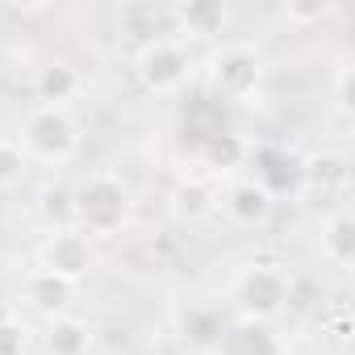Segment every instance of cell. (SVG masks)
I'll return each instance as SVG.
<instances>
[{
    "label": "cell",
    "mask_w": 355,
    "mask_h": 355,
    "mask_svg": "<svg viewBox=\"0 0 355 355\" xmlns=\"http://www.w3.org/2000/svg\"><path fill=\"white\" fill-rule=\"evenodd\" d=\"M347 175H351V171H347V159L334 155V150H322V155L301 159V184H313V189H322V193L343 189Z\"/></svg>",
    "instance_id": "15"
},
{
    "label": "cell",
    "mask_w": 355,
    "mask_h": 355,
    "mask_svg": "<svg viewBox=\"0 0 355 355\" xmlns=\"http://www.w3.org/2000/svg\"><path fill=\"white\" fill-rule=\"evenodd\" d=\"M38 214H42V222H46L51 230H71V226H76V201H71V193L59 189V184L42 189Z\"/></svg>",
    "instance_id": "16"
},
{
    "label": "cell",
    "mask_w": 355,
    "mask_h": 355,
    "mask_svg": "<svg viewBox=\"0 0 355 355\" xmlns=\"http://www.w3.org/2000/svg\"><path fill=\"white\" fill-rule=\"evenodd\" d=\"M334 338H338V343H347V338H351V334H347V313H338V318H334Z\"/></svg>",
    "instance_id": "23"
},
{
    "label": "cell",
    "mask_w": 355,
    "mask_h": 355,
    "mask_svg": "<svg viewBox=\"0 0 355 355\" xmlns=\"http://www.w3.org/2000/svg\"><path fill=\"white\" fill-rule=\"evenodd\" d=\"M30 171V159L17 138H0V189H17Z\"/></svg>",
    "instance_id": "18"
},
{
    "label": "cell",
    "mask_w": 355,
    "mask_h": 355,
    "mask_svg": "<svg viewBox=\"0 0 355 355\" xmlns=\"http://www.w3.org/2000/svg\"><path fill=\"white\" fill-rule=\"evenodd\" d=\"M205 355H288V343H284V334L272 322L234 318L230 326H222L214 334Z\"/></svg>",
    "instance_id": "7"
},
{
    "label": "cell",
    "mask_w": 355,
    "mask_h": 355,
    "mask_svg": "<svg viewBox=\"0 0 355 355\" xmlns=\"http://www.w3.org/2000/svg\"><path fill=\"white\" fill-rule=\"evenodd\" d=\"M80 88H84V76L71 67V63H46V67H38V76H34V92H38V105H55V109H67L76 96H80Z\"/></svg>",
    "instance_id": "12"
},
{
    "label": "cell",
    "mask_w": 355,
    "mask_h": 355,
    "mask_svg": "<svg viewBox=\"0 0 355 355\" xmlns=\"http://www.w3.org/2000/svg\"><path fill=\"white\" fill-rule=\"evenodd\" d=\"M251 163H255V175H251V180L263 184L272 197H280V193H288V189L301 184V155H293V150H284V146H259V150L251 155Z\"/></svg>",
    "instance_id": "9"
},
{
    "label": "cell",
    "mask_w": 355,
    "mask_h": 355,
    "mask_svg": "<svg viewBox=\"0 0 355 355\" xmlns=\"http://www.w3.org/2000/svg\"><path fill=\"white\" fill-rule=\"evenodd\" d=\"M222 209H226V218H230L234 226L255 230V226H263V222L272 218L276 197H272L263 184H255V180H234V184L226 189V197H222Z\"/></svg>",
    "instance_id": "8"
},
{
    "label": "cell",
    "mask_w": 355,
    "mask_h": 355,
    "mask_svg": "<svg viewBox=\"0 0 355 355\" xmlns=\"http://www.w3.org/2000/svg\"><path fill=\"white\" fill-rule=\"evenodd\" d=\"M175 214L189 218V222L214 214V193H209V184H205V180H184L180 189H175Z\"/></svg>",
    "instance_id": "17"
},
{
    "label": "cell",
    "mask_w": 355,
    "mask_h": 355,
    "mask_svg": "<svg viewBox=\"0 0 355 355\" xmlns=\"http://www.w3.org/2000/svg\"><path fill=\"white\" fill-rule=\"evenodd\" d=\"M26 301H30V309H38L46 322L51 318H63L67 309H71V301H76V284H67V280H59V276H51V272H30V280H26Z\"/></svg>",
    "instance_id": "10"
},
{
    "label": "cell",
    "mask_w": 355,
    "mask_h": 355,
    "mask_svg": "<svg viewBox=\"0 0 355 355\" xmlns=\"http://www.w3.org/2000/svg\"><path fill=\"white\" fill-rule=\"evenodd\" d=\"M21 150L26 159L38 163H71L80 155V121L71 117V109H55V105H34L21 121Z\"/></svg>",
    "instance_id": "3"
},
{
    "label": "cell",
    "mask_w": 355,
    "mask_h": 355,
    "mask_svg": "<svg viewBox=\"0 0 355 355\" xmlns=\"http://www.w3.org/2000/svg\"><path fill=\"white\" fill-rule=\"evenodd\" d=\"M76 201V230H84L88 239H105V234H117L130 214H134V197L125 189L121 175L113 171H96L71 193Z\"/></svg>",
    "instance_id": "1"
},
{
    "label": "cell",
    "mask_w": 355,
    "mask_h": 355,
    "mask_svg": "<svg viewBox=\"0 0 355 355\" xmlns=\"http://www.w3.org/2000/svg\"><path fill=\"white\" fill-rule=\"evenodd\" d=\"M46 355H88L92 351V326L76 313H63V318H51L46 322Z\"/></svg>",
    "instance_id": "13"
},
{
    "label": "cell",
    "mask_w": 355,
    "mask_h": 355,
    "mask_svg": "<svg viewBox=\"0 0 355 355\" xmlns=\"http://www.w3.org/2000/svg\"><path fill=\"white\" fill-rule=\"evenodd\" d=\"M171 21L180 26V34H189V38H214V34L226 30L230 13H226L222 0H184V5L171 9Z\"/></svg>",
    "instance_id": "11"
},
{
    "label": "cell",
    "mask_w": 355,
    "mask_h": 355,
    "mask_svg": "<svg viewBox=\"0 0 355 355\" xmlns=\"http://www.w3.org/2000/svg\"><path fill=\"white\" fill-rule=\"evenodd\" d=\"M243 155H247V142H243L239 134H230V130H222V134H214V138L205 142V159H209V167H218V171L234 167Z\"/></svg>",
    "instance_id": "19"
},
{
    "label": "cell",
    "mask_w": 355,
    "mask_h": 355,
    "mask_svg": "<svg viewBox=\"0 0 355 355\" xmlns=\"http://www.w3.org/2000/svg\"><path fill=\"white\" fill-rule=\"evenodd\" d=\"M38 268L67 280V284H84L96 268V247L84 230H51L38 247Z\"/></svg>",
    "instance_id": "6"
},
{
    "label": "cell",
    "mask_w": 355,
    "mask_h": 355,
    "mask_svg": "<svg viewBox=\"0 0 355 355\" xmlns=\"http://www.w3.org/2000/svg\"><path fill=\"white\" fill-rule=\"evenodd\" d=\"M263 76H268V63L247 42H226L205 63V84L222 105H255Z\"/></svg>",
    "instance_id": "2"
},
{
    "label": "cell",
    "mask_w": 355,
    "mask_h": 355,
    "mask_svg": "<svg viewBox=\"0 0 355 355\" xmlns=\"http://www.w3.org/2000/svg\"><path fill=\"white\" fill-rule=\"evenodd\" d=\"M351 76H355V67H351V59H343L334 67V109H338V117H351Z\"/></svg>",
    "instance_id": "22"
},
{
    "label": "cell",
    "mask_w": 355,
    "mask_h": 355,
    "mask_svg": "<svg viewBox=\"0 0 355 355\" xmlns=\"http://www.w3.org/2000/svg\"><path fill=\"white\" fill-rule=\"evenodd\" d=\"M293 301V280L284 268L276 263H251L234 276V305L239 318L251 322H276L284 313V305Z\"/></svg>",
    "instance_id": "4"
},
{
    "label": "cell",
    "mask_w": 355,
    "mask_h": 355,
    "mask_svg": "<svg viewBox=\"0 0 355 355\" xmlns=\"http://www.w3.org/2000/svg\"><path fill=\"white\" fill-rule=\"evenodd\" d=\"M338 9L330 5V0H326V5H284L280 9V17L288 21V26H313V21H326V17H334Z\"/></svg>",
    "instance_id": "21"
},
{
    "label": "cell",
    "mask_w": 355,
    "mask_h": 355,
    "mask_svg": "<svg viewBox=\"0 0 355 355\" xmlns=\"http://www.w3.org/2000/svg\"><path fill=\"white\" fill-rule=\"evenodd\" d=\"M30 351V330L17 318H0V355H26Z\"/></svg>",
    "instance_id": "20"
},
{
    "label": "cell",
    "mask_w": 355,
    "mask_h": 355,
    "mask_svg": "<svg viewBox=\"0 0 355 355\" xmlns=\"http://www.w3.org/2000/svg\"><path fill=\"white\" fill-rule=\"evenodd\" d=\"M322 259L330 268H351L355 263V218L347 209L326 218V226H322Z\"/></svg>",
    "instance_id": "14"
},
{
    "label": "cell",
    "mask_w": 355,
    "mask_h": 355,
    "mask_svg": "<svg viewBox=\"0 0 355 355\" xmlns=\"http://www.w3.org/2000/svg\"><path fill=\"white\" fill-rule=\"evenodd\" d=\"M134 76L155 96H175L193 80V55L180 38H150L134 55Z\"/></svg>",
    "instance_id": "5"
}]
</instances>
